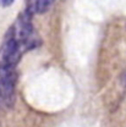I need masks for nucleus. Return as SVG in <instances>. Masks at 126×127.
<instances>
[{
    "label": "nucleus",
    "mask_w": 126,
    "mask_h": 127,
    "mask_svg": "<svg viewBox=\"0 0 126 127\" xmlns=\"http://www.w3.org/2000/svg\"><path fill=\"white\" fill-rule=\"evenodd\" d=\"M16 73L14 68L0 67V99L7 106L12 108L16 101Z\"/></svg>",
    "instance_id": "obj_1"
},
{
    "label": "nucleus",
    "mask_w": 126,
    "mask_h": 127,
    "mask_svg": "<svg viewBox=\"0 0 126 127\" xmlns=\"http://www.w3.org/2000/svg\"><path fill=\"white\" fill-rule=\"evenodd\" d=\"M54 1L55 0H36V2H34V10H36V12H38V14L47 12Z\"/></svg>",
    "instance_id": "obj_2"
},
{
    "label": "nucleus",
    "mask_w": 126,
    "mask_h": 127,
    "mask_svg": "<svg viewBox=\"0 0 126 127\" xmlns=\"http://www.w3.org/2000/svg\"><path fill=\"white\" fill-rule=\"evenodd\" d=\"M14 1H15V0H0V6H2V7H9V6H11V5L14 4Z\"/></svg>",
    "instance_id": "obj_3"
},
{
    "label": "nucleus",
    "mask_w": 126,
    "mask_h": 127,
    "mask_svg": "<svg viewBox=\"0 0 126 127\" xmlns=\"http://www.w3.org/2000/svg\"><path fill=\"white\" fill-rule=\"evenodd\" d=\"M0 101H1V99H0Z\"/></svg>",
    "instance_id": "obj_4"
}]
</instances>
